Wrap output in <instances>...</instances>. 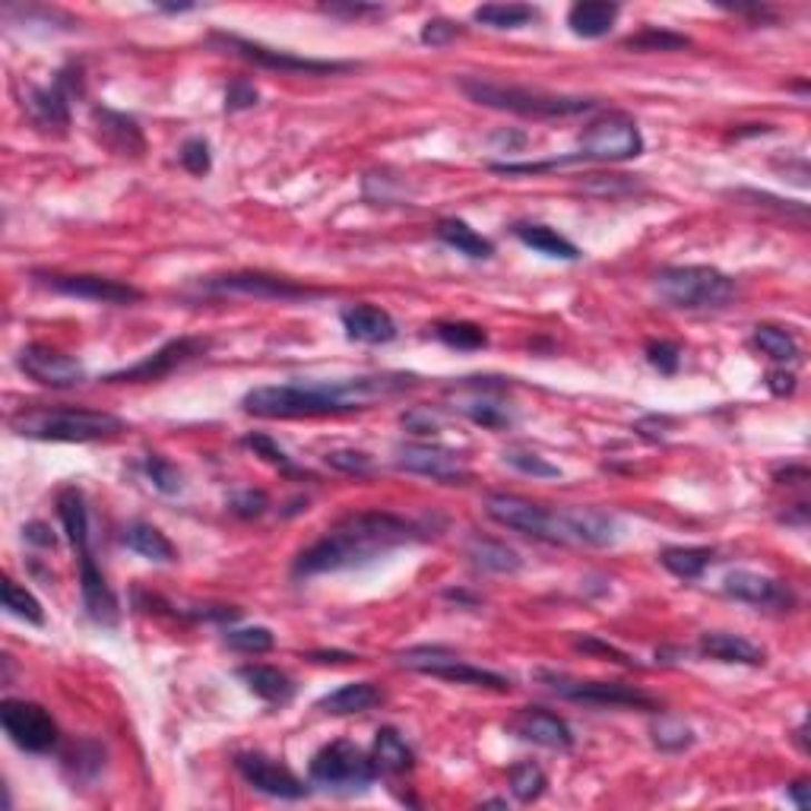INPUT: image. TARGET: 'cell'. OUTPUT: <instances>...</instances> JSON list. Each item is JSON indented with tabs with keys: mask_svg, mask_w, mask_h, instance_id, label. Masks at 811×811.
Here are the masks:
<instances>
[{
	"mask_svg": "<svg viewBox=\"0 0 811 811\" xmlns=\"http://www.w3.org/2000/svg\"><path fill=\"white\" fill-rule=\"evenodd\" d=\"M418 384L406 372H380V375L346 377V380H298V384H270L245 394V413L260 418H311L339 416L353 409H368L377 399L406 394Z\"/></svg>",
	"mask_w": 811,
	"mask_h": 811,
	"instance_id": "obj_1",
	"label": "cell"
},
{
	"mask_svg": "<svg viewBox=\"0 0 811 811\" xmlns=\"http://www.w3.org/2000/svg\"><path fill=\"white\" fill-rule=\"evenodd\" d=\"M413 540H418V526L396 517V514H387V511L349 514V517L334 523L320 540L308 545L295 558L291 574L295 577H317V574H336V571L362 567V564L377 562L387 552H394V548Z\"/></svg>",
	"mask_w": 811,
	"mask_h": 811,
	"instance_id": "obj_2",
	"label": "cell"
},
{
	"mask_svg": "<svg viewBox=\"0 0 811 811\" xmlns=\"http://www.w3.org/2000/svg\"><path fill=\"white\" fill-rule=\"evenodd\" d=\"M459 92L469 102L495 108V111H511L521 118H574L596 108V99L586 96H564V92H545V89H530V86L498 83L485 77H463Z\"/></svg>",
	"mask_w": 811,
	"mask_h": 811,
	"instance_id": "obj_3",
	"label": "cell"
},
{
	"mask_svg": "<svg viewBox=\"0 0 811 811\" xmlns=\"http://www.w3.org/2000/svg\"><path fill=\"white\" fill-rule=\"evenodd\" d=\"M10 428L29 441H55V444H86L125 432V418L99 413V409H22L10 418Z\"/></svg>",
	"mask_w": 811,
	"mask_h": 811,
	"instance_id": "obj_4",
	"label": "cell"
},
{
	"mask_svg": "<svg viewBox=\"0 0 811 811\" xmlns=\"http://www.w3.org/2000/svg\"><path fill=\"white\" fill-rule=\"evenodd\" d=\"M653 289L679 311H723L739 295L735 279L716 267H666L656 273Z\"/></svg>",
	"mask_w": 811,
	"mask_h": 811,
	"instance_id": "obj_5",
	"label": "cell"
},
{
	"mask_svg": "<svg viewBox=\"0 0 811 811\" xmlns=\"http://www.w3.org/2000/svg\"><path fill=\"white\" fill-rule=\"evenodd\" d=\"M533 679L562 701L583 704V708H605V710H660V701L646 694L641 688L624 685V682H593V679H574L567 672L555 669H536Z\"/></svg>",
	"mask_w": 811,
	"mask_h": 811,
	"instance_id": "obj_6",
	"label": "cell"
},
{
	"mask_svg": "<svg viewBox=\"0 0 811 811\" xmlns=\"http://www.w3.org/2000/svg\"><path fill=\"white\" fill-rule=\"evenodd\" d=\"M308 773L317 787L339 792H365L377 780L375 758L355 742H330L317 751L308 764Z\"/></svg>",
	"mask_w": 811,
	"mask_h": 811,
	"instance_id": "obj_7",
	"label": "cell"
},
{
	"mask_svg": "<svg viewBox=\"0 0 811 811\" xmlns=\"http://www.w3.org/2000/svg\"><path fill=\"white\" fill-rule=\"evenodd\" d=\"M644 152V137L641 127L624 111H603L596 121H590L581 133V152L577 162L593 159V162H627Z\"/></svg>",
	"mask_w": 811,
	"mask_h": 811,
	"instance_id": "obj_8",
	"label": "cell"
},
{
	"mask_svg": "<svg viewBox=\"0 0 811 811\" xmlns=\"http://www.w3.org/2000/svg\"><path fill=\"white\" fill-rule=\"evenodd\" d=\"M396 663L422 675H435L451 685H473L488 688V691H511V679H504L492 669L473 666L466 660H459L454 650L447 646H409L403 653H396Z\"/></svg>",
	"mask_w": 811,
	"mask_h": 811,
	"instance_id": "obj_9",
	"label": "cell"
},
{
	"mask_svg": "<svg viewBox=\"0 0 811 811\" xmlns=\"http://www.w3.org/2000/svg\"><path fill=\"white\" fill-rule=\"evenodd\" d=\"M482 507L504 530H514V533L533 536V540L564 542L562 511H548V507H542L536 501L521 498V495H507V492L485 495Z\"/></svg>",
	"mask_w": 811,
	"mask_h": 811,
	"instance_id": "obj_10",
	"label": "cell"
},
{
	"mask_svg": "<svg viewBox=\"0 0 811 811\" xmlns=\"http://www.w3.org/2000/svg\"><path fill=\"white\" fill-rule=\"evenodd\" d=\"M212 42L222 44L229 55L241 58V61L264 67V70H279V73H305V77H334V73H346L355 70L358 63L353 61H317V58H301L283 48H270V44L250 42L241 36H229V32H216Z\"/></svg>",
	"mask_w": 811,
	"mask_h": 811,
	"instance_id": "obj_11",
	"label": "cell"
},
{
	"mask_svg": "<svg viewBox=\"0 0 811 811\" xmlns=\"http://www.w3.org/2000/svg\"><path fill=\"white\" fill-rule=\"evenodd\" d=\"M0 723L7 739L22 751H32V754H48L51 749H58L61 742V732L55 716L36 704V701H22V698H7L0 704Z\"/></svg>",
	"mask_w": 811,
	"mask_h": 811,
	"instance_id": "obj_12",
	"label": "cell"
},
{
	"mask_svg": "<svg viewBox=\"0 0 811 811\" xmlns=\"http://www.w3.org/2000/svg\"><path fill=\"white\" fill-rule=\"evenodd\" d=\"M200 289L212 291V295H248V298H264V301H311V298H320V291L308 289L301 283L250 270L207 276L200 283Z\"/></svg>",
	"mask_w": 811,
	"mask_h": 811,
	"instance_id": "obj_13",
	"label": "cell"
},
{
	"mask_svg": "<svg viewBox=\"0 0 811 811\" xmlns=\"http://www.w3.org/2000/svg\"><path fill=\"white\" fill-rule=\"evenodd\" d=\"M36 279L44 289L67 295V298H83L96 305H133L144 298V291L121 279H108L96 273H36Z\"/></svg>",
	"mask_w": 811,
	"mask_h": 811,
	"instance_id": "obj_14",
	"label": "cell"
},
{
	"mask_svg": "<svg viewBox=\"0 0 811 811\" xmlns=\"http://www.w3.org/2000/svg\"><path fill=\"white\" fill-rule=\"evenodd\" d=\"M209 339L200 336H178V339H168L162 349H156L152 355H146L144 362L121 368V372H111L105 375V384H140V380H159V377L171 375L175 368L188 365L194 358L207 355Z\"/></svg>",
	"mask_w": 811,
	"mask_h": 811,
	"instance_id": "obj_15",
	"label": "cell"
},
{
	"mask_svg": "<svg viewBox=\"0 0 811 811\" xmlns=\"http://www.w3.org/2000/svg\"><path fill=\"white\" fill-rule=\"evenodd\" d=\"M396 469L403 473H413V476H428L435 482H451L459 485L469 478V466L466 459L459 457L457 451L451 447H441L432 441H422V444H399L396 447Z\"/></svg>",
	"mask_w": 811,
	"mask_h": 811,
	"instance_id": "obj_16",
	"label": "cell"
},
{
	"mask_svg": "<svg viewBox=\"0 0 811 811\" xmlns=\"http://www.w3.org/2000/svg\"><path fill=\"white\" fill-rule=\"evenodd\" d=\"M235 770L241 773V780L248 783L250 790L264 792V795H270V799L298 802V799H305V795L311 792L289 768H286V764L273 761V758L260 754V751H245V754H238V758H235Z\"/></svg>",
	"mask_w": 811,
	"mask_h": 811,
	"instance_id": "obj_17",
	"label": "cell"
},
{
	"mask_svg": "<svg viewBox=\"0 0 811 811\" xmlns=\"http://www.w3.org/2000/svg\"><path fill=\"white\" fill-rule=\"evenodd\" d=\"M17 362L36 384L51 387V390H70V387H80L86 380V368L80 358L61 353V349H51V346H42V343L26 346Z\"/></svg>",
	"mask_w": 811,
	"mask_h": 811,
	"instance_id": "obj_18",
	"label": "cell"
},
{
	"mask_svg": "<svg viewBox=\"0 0 811 811\" xmlns=\"http://www.w3.org/2000/svg\"><path fill=\"white\" fill-rule=\"evenodd\" d=\"M83 92V80H80V70L67 67L55 77L51 86H39L29 92L26 99V108H29V118L36 121V127L42 130H63L70 125V99Z\"/></svg>",
	"mask_w": 811,
	"mask_h": 811,
	"instance_id": "obj_19",
	"label": "cell"
},
{
	"mask_svg": "<svg viewBox=\"0 0 811 811\" xmlns=\"http://www.w3.org/2000/svg\"><path fill=\"white\" fill-rule=\"evenodd\" d=\"M723 590L726 596L739 600V603L758 605V609H777V612H790L795 605V593L790 590V583L777 581L770 574H758V571H729L723 577Z\"/></svg>",
	"mask_w": 811,
	"mask_h": 811,
	"instance_id": "obj_20",
	"label": "cell"
},
{
	"mask_svg": "<svg viewBox=\"0 0 811 811\" xmlns=\"http://www.w3.org/2000/svg\"><path fill=\"white\" fill-rule=\"evenodd\" d=\"M511 732L523 739V742H533L540 749L552 751H567L574 749V732L564 723L558 713L545 708H523L517 710V716L511 720Z\"/></svg>",
	"mask_w": 811,
	"mask_h": 811,
	"instance_id": "obj_21",
	"label": "cell"
},
{
	"mask_svg": "<svg viewBox=\"0 0 811 811\" xmlns=\"http://www.w3.org/2000/svg\"><path fill=\"white\" fill-rule=\"evenodd\" d=\"M77 562H80V593H83L86 615L96 624H102V627H115L118 619H121V605H118L115 590L105 581V574L99 571L92 548L80 552Z\"/></svg>",
	"mask_w": 811,
	"mask_h": 811,
	"instance_id": "obj_22",
	"label": "cell"
},
{
	"mask_svg": "<svg viewBox=\"0 0 811 811\" xmlns=\"http://www.w3.org/2000/svg\"><path fill=\"white\" fill-rule=\"evenodd\" d=\"M564 540L567 545H593V548H605L619 540V523L612 514L596 511V507H564Z\"/></svg>",
	"mask_w": 811,
	"mask_h": 811,
	"instance_id": "obj_23",
	"label": "cell"
},
{
	"mask_svg": "<svg viewBox=\"0 0 811 811\" xmlns=\"http://www.w3.org/2000/svg\"><path fill=\"white\" fill-rule=\"evenodd\" d=\"M343 320V330L355 343H365V346H384V343H394L396 339V320L390 311L377 308V305H353L339 314Z\"/></svg>",
	"mask_w": 811,
	"mask_h": 811,
	"instance_id": "obj_24",
	"label": "cell"
},
{
	"mask_svg": "<svg viewBox=\"0 0 811 811\" xmlns=\"http://www.w3.org/2000/svg\"><path fill=\"white\" fill-rule=\"evenodd\" d=\"M698 650L710 656V660H720V663H735V666H764L768 663V653L758 644H751L749 637L742 634H729V631H708L701 637Z\"/></svg>",
	"mask_w": 811,
	"mask_h": 811,
	"instance_id": "obj_25",
	"label": "cell"
},
{
	"mask_svg": "<svg viewBox=\"0 0 811 811\" xmlns=\"http://www.w3.org/2000/svg\"><path fill=\"white\" fill-rule=\"evenodd\" d=\"M377 704H384V691L375 682H349V685L324 694L317 701V710H324L330 716H353V713H368Z\"/></svg>",
	"mask_w": 811,
	"mask_h": 811,
	"instance_id": "obj_26",
	"label": "cell"
},
{
	"mask_svg": "<svg viewBox=\"0 0 811 811\" xmlns=\"http://www.w3.org/2000/svg\"><path fill=\"white\" fill-rule=\"evenodd\" d=\"M92 118L99 125V137L115 152H121V156H140L146 149L144 133H140V127H137L133 118H127L121 111H111V108H96Z\"/></svg>",
	"mask_w": 811,
	"mask_h": 811,
	"instance_id": "obj_27",
	"label": "cell"
},
{
	"mask_svg": "<svg viewBox=\"0 0 811 811\" xmlns=\"http://www.w3.org/2000/svg\"><path fill=\"white\" fill-rule=\"evenodd\" d=\"M622 7L619 3H605V0H581L567 10V26L574 36L581 39H603L612 32V26L619 20Z\"/></svg>",
	"mask_w": 811,
	"mask_h": 811,
	"instance_id": "obj_28",
	"label": "cell"
},
{
	"mask_svg": "<svg viewBox=\"0 0 811 811\" xmlns=\"http://www.w3.org/2000/svg\"><path fill=\"white\" fill-rule=\"evenodd\" d=\"M514 238L523 241L526 248H533L536 254H545L552 260H581V248L574 241H567L564 235H558L555 229L548 226H540V222H517L514 226Z\"/></svg>",
	"mask_w": 811,
	"mask_h": 811,
	"instance_id": "obj_29",
	"label": "cell"
},
{
	"mask_svg": "<svg viewBox=\"0 0 811 811\" xmlns=\"http://www.w3.org/2000/svg\"><path fill=\"white\" fill-rule=\"evenodd\" d=\"M125 545L130 552H137L140 558L146 562H156V564H171L178 558V552H175V545L168 540L166 533L159 530V526H152V523H130L125 530Z\"/></svg>",
	"mask_w": 811,
	"mask_h": 811,
	"instance_id": "obj_30",
	"label": "cell"
},
{
	"mask_svg": "<svg viewBox=\"0 0 811 811\" xmlns=\"http://www.w3.org/2000/svg\"><path fill=\"white\" fill-rule=\"evenodd\" d=\"M58 517H61L63 533L73 545V552H89V511L80 488H63L58 495Z\"/></svg>",
	"mask_w": 811,
	"mask_h": 811,
	"instance_id": "obj_31",
	"label": "cell"
},
{
	"mask_svg": "<svg viewBox=\"0 0 811 811\" xmlns=\"http://www.w3.org/2000/svg\"><path fill=\"white\" fill-rule=\"evenodd\" d=\"M238 675H241V682H245L257 698H264L267 704H289L291 698H295V685H291V679L283 672V669L241 666L238 669Z\"/></svg>",
	"mask_w": 811,
	"mask_h": 811,
	"instance_id": "obj_32",
	"label": "cell"
},
{
	"mask_svg": "<svg viewBox=\"0 0 811 811\" xmlns=\"http://www.w3.org/2000/svg\"><path fill=\"white\" fill-rule=\"evenodd\" d=\"M372 758H375L377 773H394V777H399V773H409V770L416 768V754H413V749L406 745V739L396 729H380L377 732Z\"/></svg>",
	"mask_w": 811,
	"mask_h": 811,
	"instance_id": "obj_33",
	"label": "cell"
},
{
	"mask_svg": "<svg viewBox=\"0 0 811 811\" xmlns=\"http://www.w3.org/2000/svg\"><path fill=\"white\" fill-rule=\"evenodd\" d=\"M469 558L482 571H492V574H517L523 567L521 552H514L511 545H504L498 540H485V536H473L466 545Z\"/></svg>",
	"mask_w": 811,
	"mask_h": 811,
	"instance_id": "obj_34",
	"label": "cell"
},
{
	"mask_svg": "<svg viewBox=\"0 0 811 811\" xmlns=\"http://www.w3.org/2000/svg\"><path fill=\"white\" fill-rule=\"evenodd\" d=\"M435 231L447 248H454L457 254H466L473 260H488L495 254V245L485 235H478L473 226H466L463 219H441Z\"/></svg>",
	"mask_w": 811,
	"mask_h": 811,
	"instance_id": "obj_35",
	"label": "cell"
},
{
	"mask_svg": "<svg viewBox=\"0 0 811 811\" xmlns=\"http://www.w3.org/2000/svg\"><path fill=\"white\" fill-rule=\"evenodd\" d=\"M660 564L679 581H698L710 564H713V548L708 545H672L660 552Z\"/></svg>",
	"mask_w": 811,
	"mask_h": 811,
	"instance_id": "obj_36",
	"label": "cell"
},
{
	"mask_svg": "<svg viewBox=\"0 0 811 811\" xmlns=\"http://www.w3.org/2000/svg\"><path fill=\"white\" fill-rule=\"evenodd\" d=\"M473 20L488 29H523L540 20V10L530 3H482L473 13Z\"/></svg>",
	"mask_w": 811,
	"mask_h": 811,
	"instance_id": "obj_37",
	"label": "cell"
},
{
	"mask_svg": "<svg viewBox=\"0 0 811 811\" xmlns=\"http://www.w3.org/2000/svg\"><path fill=\"white\" fill-rule=\"evenodd\" d=\"M435 336L447 349H459V353H476L488 346V334L469 320H441L435 324Z\"/></svg>",
	"mask_w": 811,
	"mask_h": 811,
	"instance_id": "obj_38",
	"label": "cell"
},
{
	"mask_svg": "<svg viewBox=\"0 0 811 811\" xmlns=\"http://www.w3.org/2000/svg\"><path fill=\"white\" fill-rule=\"evenodd\" d=\"M507 783H511L514 799L523 802V805H530V802L542 799V792H545V787H548L545 770H542L540 764H533V761H521V764H514L511 773H507Z\"/></svg>",
	"mask_w": 811,
	"mask_h": 811,
	"instance_id": "obj_39",
	"label": "cell"
},
{
	"mask_svg": "<svg viewBox=\"0 0 811 811\" xmlns=\"http://www.w3.org/2000/svg\"><path fill=\"white\" fill-rule=\"evenodd\" d=\"M754 346L764 355H770L773 362H783V365L787 362H799V343L783 327H770V324L754 327Z\"/></svg>",
	"mask_w": 811,
	"mask_h": 811,
	"instance_id": "obj_40",
	"label": "cell"
},
{
	"mask_svg": "<svg viewBox=\"0 0 811 811\" xmlns=\"http://www.w3.org/2000/svg\"><path fill=\"white\" fill-rule=\"evenodd\" d=\"M3 609L13 615V619H20V622H29V624H44V609L42 603L20 586L17 581H3Z\"/></svg>",
	"mask_w": 811,
	"mask_h": 811,
	"instance_id": "obj_41",
	"label": "cell"
},
{
	"mask_svg": "<svg viewBox=\"0 0 811 811\" xmlns=\"http://www.w3.org/2000/svg\"><path fill=\"white\" fill-rule=\"evenodd\" d=\"M469 422H476L482 428H504L511 425V413L504 409V403L492 399V396H476V399H463L457 406Z\"/></svg>",
	"mask_w": 811,
	"mask_h": 811,
	"instance_id": "obj_42",
	"label": "cell"
},
{
	"mask_svg": "<svg viewBox=\"0 0 811 811\" xmlns=\"http://www.w3.org/2000/svg\"><path fill=\"white\" fill-rule=\"evenodd\" d=\"M688 44H691V39L679 36V32H669V29H656V26H646L637 36L624 39L627 51H682Z\"/></svg>",
	"mask_w": 811,
	"mask_h": 811,
	"instance_id": "obj_43",
	"label": "cell"
},
{
	"mask_svg": "<svg viewBox=\"0 0 811 811\" xmlns=\"http://www.w3.org/2000/svg\"><path fill=\"white\" fill-rule=\"evenodd\" d=\"M650 735H653V745L660 751H685L691 749V742H694V732H691L682 720H672V716L653 720Z\"/></svg>",
	"mask_w": 811,
	"mask_h": 811,
	"instance_id": "obj_44",
	"label": "cell"
},
{
	"mask_svg": "<svg viewBox=\"0 0 811 811\" xmlns=\"http://www.w3.org/2000/svg\"><path fill=\"white\" fill-rule=\"evenodd\" d=\"M226 644L231 650H241V653H267L276 646V637H273L270 627H235V631H226Z\"/></svg>",
	"mask_w": 811,
	"mask_h": 811,
	"instance_id": "obj_45",
	"label": "cell"
},
{
	"mask_svg": "<svg viewBox=\"0 0 811 811\" xmlns=\"http://www.w3.org/2000/svg\"><path fill=\"white\" fill-rule=\"evenodd\" d=\"M144 473L162 495H178L181 485H185V482H181V473H178L166 457H159V454H146Z\"/></svg>",
	"mask_w": 811,
	"mask_h": 811,
	"instance_id": "obj_46",
	"label": "cell"
},
{
	"mask_svg": "<svg viewBox=\"0 0 811 811\" xmlns=\"http://www.w3.org/2000/svg\"><path fill=\"white\" fill-rule=\"evenodd\" d=\"M504 463L514 466V469L523 473V476L562 478V469H558L555 463H548V459L540 457V454H533V451H504Z\"/></svg>",
	"mask_w": 811,
	"mask_h": 811,
	"instance_id": "obj_47",
	"label": "cell"
},
{
	"mask_svg": "<svg viewBox=\"0 0 811 811\" xmlns=\"http://www.w3.org/2000/svg\"><path fill=\"white\" fill-rule=\"evenodd\" d=\"M324 463L339 469V473H346V476H368L375 469V459L368 457L365 451H330L324 457Z\"/></svg>",
	"mask_w": 811,
	"mask_h": 811,
	"instance_id": "obj_48",
	"label": "cell"
},
{
	"mask_svg": "<svg viewBox=\"0 0 811 811\" xmlns=\"http://www.w3.org/2000/svg\"><path fill=\"white\" fill-rule=\"evenodd\" d=\"M245 447H250V451H254L257 457H264L267 463H273V466H279L283 473H298V469H295V463L289 459V454H286V451H283V447H279V444H276L273 437L245 435Z\"/></svg>",
	"mask_w": 811,
	"mask_h": 811,
	"instance_id": "obj_49",
	"label": "cell"
},
{
	"mask_svg": "<svg viewBox=\"0 0 811 811\" xmlns=\"http://www.w3.org/2000/svg\"><path fill=\"white\" fill-rule=\"evenodd\" d=\"M267 507H270V498L264 495V492H235L229 498V511L235 517H241V521H257V517H264L267 514Z\"/></svg>",
	"mask_w": 811,
	"mask_h": 811,
	"instance_id": "obj_50",
	"label": "cell"
},
{
	"mask_svg": "<svg viewBox=\"0 0 811 811\" xmlns=\"http://www.w3.org/2000/svg\"><path fill=\"white\" fill-rule=\"evenodd\" d=\"M739 197L742 200H751L754 207H768V209H777L780 216H787V219H799V222H805V216H809V209L802 207V204H795V200H780V197H770V194H761V190H739Z\"/></svg>",
	"mask_w": 811,
	"mask_h": 811,
	"instance_id": "obj_51",
	"label": "cell"
},
{
	"mask_svg": "<svg viewBox=\"0 0 811 811\" xmlns=\"http://www.w3.org/2000/svg\"><path fill=\"white\" fill-rule=\"evenodd\" d=\"M178 162H181L185 171H190V175H207L209 168H212V156H209L207 140H200V137L188 140V144L181 146V152H178Z\"/></svg>",
	"mask_w": 811,
	"mask_h": 811,
	"instance_id": "obj_52",
	"label": "cell"
},
{
	"mask_svg": "<svg viewBox=\"0 0 811 811\" xmlns=\"http://www.w3.org/2000/svg\"><path fill=\"white\" fill-rule=\"evenodd\" d=\"M646 362L660 375H675L679 365H682V349L675 343H646Z\"/></svg>",
	"mask_w": 811,
	"mask_h": 811,
	"instance_id": "obj_53",
	"label": "cell"
},
{
	"mask_svg": "<svg viewBox=\"0 0 811 811\" xmlns=\"http://www.w3.org/2000/svg\"><path fill=\"white\" fill-rule=\"evenodd\" d=\"M463 36V26L454 20H428L422 26V44H432V48H444V44H451L454 39Z\"/></svg>",
	"mask_w": 811,
	"mask_h": 811,
	"instance_id": "obj_54",
	"label": "cell"
},
{
	"mask_svg": "<svg viewBox=\"0 0 811 811\" xmlns=\"http://www.w3.org/2000/svg\"><path fill=\"white\" fill-rule=\"evenodd\" d=\"M641 185L631 178V175H593V181L586 185L590 194H600V197H619V194H631V190H637Z\"/></svg>",
	"mask_w": 811,
	"mask_h": 811,
	"instance_id": "obj_55",
	"label": "cell"
},
{
	"mask_svg": "<svg viewBox=\"0 0 811 811\" xmlns=\"http://www.w3.org/2000/svg\"><path fill=\"white\" fill-rule=\"evenodd\" d=\"M260 99V92L254 89V83L248 80H235V83L226 89V108L229 111H245V108H254Z\"/></svg>",
	"mask_w": 811,
	"mask_h": 811,
	"instance_id": "obj_56",
	"label": "cell"
},
{
	"mask_svg": "<svg viewBox=\"0 0 811 811\" xmlns=\"http://www.w3.org/2000/svg\"><path fill=\"white\" fill-rule=\"evenodd\" d=\"M574 646H577V650H583V653H596V656H609V660H612V663H619V666H627V669L637 666V663H634V660H631L627 653H622L619 646L603 644V641H596V637H581V641H577V644H574Z\"/></svg>",
	"mask_w": 811,
	"mask_h": 811,
	"instance_id": "obj_57",
	"label": "cell"
},
{
	"mask_svg": "<svg viewBox=\"0 0 811 811\" xmlns=\"http://www.w3.org/2000/svg\"><path fill=\"white\" fill-rule=\"evenodd\" d=\"M330 17H346V20H362V17H384V7H372V3H330L324 7Z\"/></svg>",
	"mask_w": 811,
	"mask_h": 811,
	"instance_id": "obj_58",
	"label": "cell"
},
{
	"mask_svg": "<svg viewBox=\"0 0 811 811\" xmlns=\"http://www.w3.org/2000/svg\"><path fill=\"white\" fill-rule=\"evenodd\" d=\"M403 425H406V432H413V435H422V437H432L441 432L437 418L432 416V413H422V409H416V413H406V416H403Z\"/></svg>",
	"mask_w": 811,
	"mask_h": 811,
	"instance_id": "obj_59",
	"label": "cell"
},
{
	"mask_svg": "<svg viewBox=\"0 0 811 811\" xmlns=\"http://www.w3.org/2000/svg\"><path fill=\"white\" fill-rule=\"evenodd\" d=\"M22 540L26 542H36V545H42V548H55L58 545V536H55V530L42 521H32L22 526Z\"/></svg>",
	"mask_w": 811,
	"mask_h": 811,
	"instance_id": "obj_60",
	"label": "cell"
},
{
	"mask_svg": "<svg viewBox=\"0 0 811 811\" xmlns=\"http://www.w3.org/2000/svg\"><path fill=\"white\" fill-rule=\"evenodd\" d=\"M768 387H770V394L790 396L792 390H795V375H792V372H770Z\"/></svg>",
	"mask_w": 811,
	"mask_h": 811,
	"instance_id": "obj_61",
	"label": "cell"
},
{
	"mask_svg": "<svg viewBox=\"0 0 811 811\" xmlns=\"http://www.w3.org/2000/svg\"><path fill=\"white\" fill-rule=\"evenodd\" d=\"M809 780H795L790 787V795H792V802L799 805V809H809L811 805V799H809Z\"/></svg>",
	"mask_w": 811,
	"mask_h": 811,
	"instance_id": "obj_62",
	"label": "cell"
},
{
	"mask_svg": "<svg viewBox=\"0 0 811 811\" xmlns=\"http://www.w3.org/2000/svg\"><path fill=\"white\" fill-rule=\"evenodd\" d=\"M308 660H311V663H353L358 656H355V653H339V650H334V653H308Z\"/></svg>",
	"mask_w": 811,
	"mask_h": 811,
	"instance_id": "obj_63",
	"label": "cell"
}]
</instances>
